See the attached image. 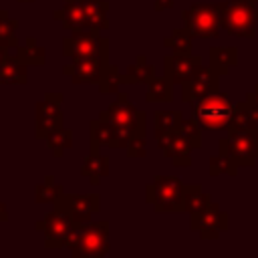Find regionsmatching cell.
<instances>
[{"label": "cell", "instance_id": "6da1fadb", "mask_svg": "<svg viewBox=\"0 0 258 258\" xmlns=\"http://www.w3.org/2000/svg\"><path fill=\"white\" fill-rule=\"evenodd\" d=\"M109 222H85L75 224L64 240V248L73 252V256L83 258H99L109 252Z\"/></svg>", "mask_w": 258, "mask_h": 258}, {"label": "cell", "instance_id": "7a4b0ae2", "mask_svg": "<svg viewBox=\"0 0 258 258\" xmlns=\"http://www.w3.org/2000/svg\"><path fill=\"white\" fill-rule=\"evenodd\" d=\"M222 32L236 38H256L258 2L254 0H228L216 2Z\"/></svg>", "mask_w": 258, "mask_h": 258}, {"label": "cell", "instance_id": "3957f363", "mask_svg": "<svg viewBox=\"0 0 258 258\" xmlns=\"http://www.w3.org/2000/svg\"><path fill=\"white\" fill-rule=\"evenodd\" d=\"M194 117L206 131H220L230 125V119L234 115V103L230 97L222 91H216L202 101H198L194 107Z\"/></svg>", "mask_w": 258, "mask_h": 258}, {"label": "cell", "instance_id": "277c9868", "mask_svg": "<svg viewBox=\"0 0 258 258\" xmlns=\"http://www.w3.org/2000/svg\"><path fill=\"white\" fill-rule=\"evenodd\" d=\"M99 119L113 123L129 139L135 135H145V113L137 111L125 93H117V99L105 111H101Z\"/></svg>", "mask_w": 258, "mask_h": 258}, {"label": "cell", "instance_id": "5b68a950", "mask_svg": "<svg viewBox=\"0 0 258 258\" xmlns=\"http://www.w3.org/2000/svg\"><path fill=\"white\" fill-rule=\"evenodd\" d=\"M183 187L185 183L175 175H155L145 187V200L155 212H183Z\"/></svg>", "mask_w": 258, "mask_h": 258}, {"label": "cell", "instance_id": "8992f818", "mask_svg": "<svg viewBox=\"0 0 258 258\" xmlns=\"http://www.w3.org/2000/svg\"><path fill=\"white\" fill-rule=\"evenodd\" d=\"M218 153L230 157L238 167H254L258 159V139L248 131H226L218 139Z\"/></svg>", "mask_w": 258, "mask_h": 258}, {"label": "cell", "instance_id": "52a82bcc", "mask_svg": "<svg viewBox=\"0 0 258 258\" xmlns=\"http://www.w3.org/2000/svg\"><path fill=\"white\" fill-rule=\"evenodd\" d=\"M183 26L196 38H218L222 32L218 4L210 2H196L181 12Z\"/></svg>", "mask_w": 258, "mask_h": 258}, {"label": "cell", "instance_id": "ba28073f", "mask_svg": "<svg viewBox=\"0 0 258 258\" xmlns=\"http://www.w3.org/2000/svg\"><path fill=\"white\" fill-rule=\"evenodd\" d=\"M189 224V228L198 232L202 240H218L230 228V216L216 202H210L204 212L191 214Z\"/></svg>", "mask_w": 258, "mask_h": 258}, {"label": "cell", "instance_id": "9c48e42d", "mask_svg": "<svg viewBox=\"0 0 258 258\" xmlns=\"http://www.w3.org/2000/svg\"><path fill=\"white\" fill-rule=\"evenodd\" d=\"M62 54L77 58V56H93V54H109V40L99 36L95 30L89 32H71L62 38Z\"/></svg>", "mask_w": 258, "mask_h": 258}, {"label": "cell", "instance_id": "30bf717a", "mask_svg": "<svg viewBox=\"0 0 258 258\" xmlns=\"http://www.w3.org/2000/svg\"><path fill=\"white\" fill-rule=\"evenodd\" d=\"M73 226H75V222L60 208H54L42 220L36 222V230L44 232V246L50 250L64 248V240H67L69 232L73 230Z\"/></svg>", "mask_w": 258, "mask_h": 258}, {"label": "cell", "instance_id": "8fae6325", "mask_svg": "<svg viewBox=\"0 0 258 258\" xmlns=\"http://www.w3.org/2000/svg\"><path fill=\"white\" fill-rule=\"evenodd\" d=\"M216 91H220V75L210 64H202L198 73L181 85V101L194 107L198 101Z\"/></svg>", "mask_w": 258, "mask_h": 258}, {"label": "cell", "instance_id": "7c38bea8", "mask_svg": "<svg viewBox=\"0 0 258 258\" xmlns=\"http://www.w3.org/2000/svg\"><path fill=\"white\" fill-rule=\"evenodd\" d=\"M107 56L93 54V56H77L71 64L62 67V73L71 77L75 85H91L99 83L103 77V71L107 69Z\"/></svg>", "mask_w": 258, "mask_h": 258}, {"label": "cell", "instance_id": "4fadbf2b", "mask_svg": "<svg viewBox=\"0 0 258 258\" xmlns=\"http://www.w3.org/2000/svg\"><path fill=\"white\" fill-rule=\"evenodd\" d=\"M99 206H101V198L97 194H64L56 204L54 208H60L64 210L71 220L75 224H85L93 218V214L99 212Z\"/></svg>", "mask_w": 258, "mask_h": 258}, {"label": "cell", "instance_id": "5bb4252c", "mask_svg": "<svg viewBox=\"0 0 258 258\" xmlns=\"http://www.w3.org/2000/svg\"><path fill=\"white\" fill-rule=\"evenodd\" d=\"M60 103H62V93H46L44 101L36 105V131L34 135L38 139H46L50 131L60 127L62 115H60Z\"/></svg>", "mask_w": 258, "mask_h": 258}, {"label": "cell", "instance_id": "9a60e30c", "mask_svg": "<svg viewBox=\"0 0 258 258\" xmlns=\"http://www.w3.org/2000/svg\"><path fill=\"white\" fill-rule=\"evenodd\" d=\"M202 67V56L198 54H177L171 52L163 58V75L173 83V85H183L189 81L198 69Z\"/></svg>", "mask_w": 258, "mask_h": 258}, {"label": "cell", "instance_id": "2e32d148", "mask_svg": "<svg viewBox=\"0 0 258 258\" xmlns=\"http://www.w3.org/2000/svg\"><path fill=\"white\" fill-rule=\"evenodd\" d=\"M129 141L131 139L127 135H123L113 123L99 119V117L91 121V151H99L101 145L111 147V149L127 147Z\"/></svg>", "mask_w": 258, "mask_h": 258}, {"label": "cell", "instance_id": "e0dca14e", "mask_svg": "<svg viewBox=\"0 0 258 258\" xmlns=\"http://www.w3.org/2000/svg\"><path fill=\"white\" fill-rule=\"evenodd\" d=\"M157 145L163 151V155L171 159V163L175 167H189L191 165V149H194V145L179 131L171 133L169 137H165Z\"/></svg>", "mask_w": 258, "mask_h": 258}, {"label": "cell", "instance_id": "ac0fdd59", "mask_svg": "<svg viewBox=\"0 0 258 258\" xmlns=\"http://www.w3.org/2000/svg\"><path fill=\"white\" fill-rule=\"evenodd\" d=\"M52 16L56 20H60L69 32H89L91 30V24H89V18H87V12H85L81 0H64V6L54 10Z\"/></svg>", "mask_w": 258, "mask_h": 258}, {"label": "cell", "instance_id": "d6986e66", "mask_svg": "<svg viewBox=\"0 0 258 258\" xmlns=\"http://www.w3.org/2000/svg\"><path fill=\"white\" fill-rule=\"evenodd\" d=\"M238 64V48L236 46H212L210 48V67L220 75H228L232 67Z\"/></svg>", "mask_w": 258, "mask_h": 258}, {"label": "cell", "instance_id": "ffe728a7", "mask_svg": "<svg viewBox=\"0 0 258 258\" xmlns=\"http://www.w3.org/2000/svg\"><path fill=\"white\" fill-rule=\"evenodd\" d=\"M26 62L14 54L8 56L0 67V85H24L26 83Z\"/></svg>", "mask_w": 258, "mask_h": 258}, {"label": "cell", "instance_id": "44dd1931", "mask_svg": "<svg viewBox=\"0 0 258 258\" xmlns=\"http://www.w3.org/2000/svg\"><path fill=\"white\" fill-rule=\"evenodd\" d=\"M258 125V119L254 117L248 101H240L234 105V115L230 119V125L226 127V131H248V133H254Z\"/></svg>", "mask_w": 258, "mask_h": 258}, {"label": "cell", "instance_id": "7402d4cb", "mask_svg": "<svg viewBox=\"0 0 258 258\" xmlns=\"http://www.w3.org/2000/svg\"><path fill=\"white\" fill-rule=\"evenodd\" d=\"M181 111H155L153 117V129H155V141H163L165 137H169L171 133H175L179 129V119H181Z\"/></svg>", "mask_w": 258, "mask_h": 258}, {"label": "cell", "instance_id": "603a6c76", "mask_svg": "<svg viewBox=\"0 0 258 258\" xmlns=\"http://www.w3.org/2000/svg\"><path fill=\"white\" fill-rule=\"evenodd\" d=\"M81 173L91 177V183L97 185L101 181V177H105L109 173V157L101 155L99 151H91L81 165Z\"/></svg>", "mask_w": 258, "mask_h": 258}, {"label": "cell", "instance_id": "cb8c5ba5", "mask_svg": "<svg viewBox=\"0 0 258 258\" xmlns=\"http://www.w3.org/2000/svg\"><path fill=\"white\" fill-rule=\"evenodd\" d=\"M212 202L210 194H206L202 189V185L198 183H185L183 187V212L191 214H200L208 208V204Z\"/></svg>", "mask_w": 258, "mask_h": 258}, {"label": "cell", "instance_id": "d4e9b609", "mask_svg": "<svg viewBox=\"0 0 258 258\" xmlns=\"http://www.w3.org/2000/svg\"><path fill=\"white\" fill-rule=\"evenodd\" d=\"M81 4L87 12L91 30L99 32V30H105L109 26V18H107L109 2H105V0H81Z\"/></svg>", "mask_w": 258, "mask_h": 258}, {"label": "cell", "instance_id": "484cf974", "mask_svg": "<svg viewBox=\"0 0 258 258\" xmlns=\"http://www.w3.org/2000/svg\"><path fill=\"white\" fill-rule=\"evenodd\" d=\"M194 34L183 26V28H173L169 36L163 38V46L169 48L171 52L177 54H191L194 52Z\"/></svg>", "mask_w": 258, "mask_h": 258}, {"label": "cell", "instance_id": "4316f807", "mask_svg": "<svg viewBox=\"0 0 258 258\" xmlns=\"http://www.w3.org/2000/svg\"><path fill=\"white\" fill-rule=\"evenodd\" d=\"M171 81L163 75V77H153L147 83V93L145 99L147 103H171L173 93H171Z\"/></svg>", "mask_w": 258, "mask_h": 258}, {"label": "cell", "instance_id": "83f0119b", "mask_svg": "<svg viewBox=\"0 0 258 258\" xmlns=\"http://www.w3.org/2000/svg\"><path fill=\"white\" fill-rule=\"evenodd\" d=\"M155 77V69L153 64H149L145 60V56H137L133 64H129L127 73H125V85L129 83H149Z\"/></svg>", "mask_w": 258, "mask_h": 258}, {"label": "cell", "instance_id": "f1b7e54d", "mask_svg": "<svg viewBox=\"0 0 258 258\" xmlns=\"http://www.w3.org/2000/svg\"><path fill=\"white\" fill-rule=\"evenodd\" d=\"M16 54H18L26 64H32V67H42L44 60H46L44 46L36 44V38H34V36H26L24 46H20V48L16 50Z\"/></svg>", "mask_w": 258, "mask_h": 258}, {"label": "cell", "instance_id": "f546056e", "mask_svg": "<svg viewBox=\"0 0 258 258\" xmlns=\"http://www.w3.org/2000/svg\"><path fill=\"white\" fill-rule=\"evenodd\" d=\"M62 196H64V194H62V187L54 181L52 175H46L44 181L36 185V196H34V200H36V204H56Z\"/></svg>", "mask_w": 258, "mask_h": 258}, {"label": "cell", "instance_id": "4dcf8cb0", "mask_svg": "<svg viewBox=\"0 0 258 258\" xmlns=\"http://www.w3.org/2000/svg\"><path fill=\"white\" fill-rule=\"evenodd\" d=\"M125 85V75H121V69L117 64H107L103 71V77L99 81V91L109 95V93H119V87Z\"/></svg>", "mask_w": 258, "mask_h": 258}, {"label": "cell", "instance_id": "1f68e13d", "mask_svg": "<svg viewBox=\"0 0 258 258\" xmlns=\"http://www.w3.org/2000/svg\"><path fill=\"white\" fill-rule=\"evenodd\" d=\"M46 145L50 147V151H52L56 157H60V155L64 153V149H69V147L73 145V131H71V129H64L62 125L56 127L54 131H50V133L46 135Z\"/></svg>", "mask_w": 258, "mask_h": 258}, {"label": "cell", "instance_id": "d6a6232c", "mask_svg": "<svg viewBox=\"0 0 258 258\" xmlns=\"http://www.w3.org/2000/svg\"><path fill=\"white\" fill-rule=\"evenodd\" d=\"M16 28H18V20H14L8 10H0V46H18V38H16Z\"/></svg>", "mask_w": 258, "mask_h": 258}, {"label": "cell", "instance_id": "836d02e7", "mask_svg": "<svg viewBox=\"0 0 258 258\" xmlns=\"http://www.w3.org/2000/svg\"><path fill=\"white\" fill-rule=\"evenodd\" d=\"M191 145H194V149L196 147H202V125L198 123V119L191 115V117H185V115H181V119H179V129H177Z\"/></svg>", "mask_w": 258, "mask_h": 258}, {"label": "cell", "instance_id": "e575fe53", "mask_svg": "<svg viewBox=\"0 0 258 258\" xmlns=\"http://www.w3.org/2000/svg\"><path fill=\"white\" fill-rule=\"evenodd\" d=\"M238 169L240 167L230 157H226L222 153L210 157V175H230V177H234L238 173Z\"/></svg>", "mask_w": 258, "mask_h": 258}, {"label": "cell", "instance_id": "d590c367", "mask_svg": "<svg viewBox=\"0 0 258 258\" xmlns=\"http://www.w3.org/2000/svg\"><path fill=\"white\" fill-rule=\"evenodd\" d=\"M145 145H147L145 143V135H135L129 141V145L125 147L127 149V155L129 157H145L147 155V147Z\"/></svg>", "mask_w": 258, "mask_h": 258}, {"label": "cell", "instance_id": "8d00e7d4", "mask_svg": "<svg viewBox=\"0 0 258 258\" xmlns=\"http://www.w3.org/2000/svg\"><path fill=\"white\" fill-rule=\"evenodd\" d=\"M246 101H248V105H250V109H252V113H254V117L258 119V83H256V87H254V91L246 95Z\"/></svg>", "mask_w": 258, "mask_h": 258}, {"label": "cell", "instance_id": "74e56055", "mask_svg": "<svg viewBox=\"0 0 258 258\" xmlns=\"http://www.w3.org/2000/svg\"><path fill=\"white\" fill-rule=\"evenodd\" d=\"M173 4H175V0H155L153 8L155 10H169V8H173Z\"/></svg>", "mask_w": 258, "mask_h": 258}, {"label": "cell", "instance_id": "f35d334b", "mask_svg": "<svg viewBox=\"0 0 258 258\" xmlns=\"http://www.w3.org/2000/svg\"><path fill=\"white\" fill-rule=\"evenodd\" d=\"M0 220H2V222L8 220V212H6V206H4L2 202H0Z\"/></svg>", "mask_w": 258, "mask_h": 258}, {"label": "cell", "instance_id": "ab89813d", "mask_svg": "<svg viewBox=\"0 0 258 258\" xmlns=\"http://www.w3.org/2000/svg\"><path fill=\"white\" fill-rule=\"evenodd\" d=\"M8 58V48L6 46H0V67H2V62Z\"/></svg>", "mask_w": 258, "mask_h": 258}, {"label": "cell", "instance_id": "60d3db41", "mask_svg": "<svg viewBox=\"0 0 258 258\" xmlns=\"http://www.w3.org/2000/svg\"><path fill=\"white\" fill-rule=\"evenodd\" d=\"M254 135H256V139H258V125H256V129H254Z\"/></svg>", "mask_w": 258, "mask_h": 258}, {"label": "cell", "instance_id": "b9f144b4", "mask_svg": "<svg viewBox=\"0 0 258 258\" xmlns=\"http://www.w3.org/2000/svg\"><path fill=\"white\" fill-rule=\"evenodd\" d=\"M20 2H32V0H20Z\"/></svg>", "mask_w": 258, "mask_h": 258}, {"label": "cell", "instance_id": "7bdbcfd3", "mask_svg": "<svg viewBox=\"0 0 258 258\" xmlns=\"http://www.w3.org/2000/svg\"><path fill=\"white\" fill-rule=\"evenodd\" d=\"M254 2H258V0H254Z\"/></svg>", "mask_w": 258, "mask_h": 258}]
</instances>
